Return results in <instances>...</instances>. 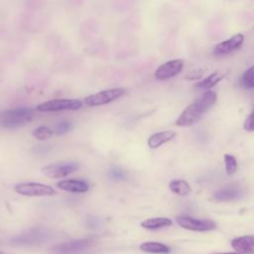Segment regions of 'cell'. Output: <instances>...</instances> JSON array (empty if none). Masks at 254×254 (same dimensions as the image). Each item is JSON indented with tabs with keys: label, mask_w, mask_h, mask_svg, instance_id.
Instances as JSON below:
<instances>
[{
	"label": "cell",
	"mask_w": 254,
	"mask_h": 254,
	"mask_svg": "<svg viewBox=\"0 0 254 254\" xmlns=\"http://www.w3.org/2000/svg\"><path fill=\"white\" fill-rule=\"evenodd\" d=\"M244 130L248 132H253L254 131V110L249 114V116L246 118L244 125H243Z\"/></svg>",
	"instance_id": "d4e9b609"
},
{
	"label": "cell",
	"mask_w": 254,
	"mask_h": 254,
	"mask_svg": "<svg viewBox=\"0 0 254 254\" xmlns=\"http://www.w3.org/2000/svg\"><path fill=\"white\" fill-rule=\"evenodd\" d=\"M243 191L238 186H228L219 190H217L213 197L218 201H231L239 198L242 195Z\"/></svg>",
	"instance_id": "4fadbf2b"
},
{
	"label": "cell",
	"mask_w": 254,
	"mask_h": 254,
	"mask_svg": "<svg viewBox=\"0 0 254 254\" xmlns=\"http://www.w3.org/2000/svg\"><path fill=\"white\" fill-rule=\"evenodd\" d=\"M177 223L188 230L192 231H209L216 227V223L210 219H198L190 216H178L176 217Z\"/></svg>",
	"instance_id": "8992f818"
},
{
	"label": "cell",
	"mask_w": 254,
	"mask_h": 254,
	"mask_svg": "<svg viewBox=\"0 0 254 254\" xmlns=\"http://www.w3.org/2000/svg\"><path fill=\"white\" fill-rule=\"evenodd\" d=\"M17 193L26 196H46L55 195L57 191L54 188L41 183H21L14 187Z\"/></svg>",
	"instance_id": "3957f363"
},
{
	"label": "cell",
	"mask_w": 254,
	"mask_h": 254,
	"mask_svg": "<svg viewBox=\"0 0 254 254\" xmlns=\"http://www.w3.org/2000/svg\"><path fill=\"white\" fill-rule=\"evenodd\" d=\"M169 189L172 192L180 195V196H187L190 193L191 189L188 182L184 180H173L169 184Z\"/></svg>",
	"instance_id": "e0dca14e"
},
{
	"label": "cell",
	"mask_w": 254,
	"mask_h": 254,
	"mask_svg": "<svg viewBox=\"0 0 254 254\" xmlns=\"http://www.w3.org/2000/svg\"><path fill=\"white\" fill-rule=\"evenodd\" d=\"M176 132L172 130H165L151 135L148 139V146L152 149H157L163 144L173 140L176 137Z\"/></svg>",
	"instance_id": "9a60e30c"
},
{
	"label": "cell",
	"mask_w": 254,
	"mask_h": 254,
	"mask_svg": "<svg viewBox=\"0 0 254 254\" xmlns=\"http://www.w3.org/2000/svg\"><path fill=\"white\" fill-rule=\"evenodd\" d=\"M57 186L59 189L68 191V192H86L89 189L87 183L80 180H64L59 183H57Z\"/></svg>",
	"instance_id": "5bb4252c"
},
{
	"label": "cell",
	"mask_w": 254,
	"mask_h": 254,
	"mask_svg": "<svg viewBox=\"0 0 254 254\" xmlns=\"http://www.w3.org/2000/svg\"><path fill=\"white\" fill-rule=\"evenodd\" d=\"M47 234L40 229H34L27 233L17 235L11 239L13 245H31L40 243L46 239Z\"/></svg>",
	"instance_id": "8fae6325"
},
{
	"label": "cell",
	"mask_w": 254,
	"mask_h": 254,
	"mask_svg": "<svg viewBox=\"0 0 254 254\" xmlns=\"http://www.w3.org/2000/svg\"><path fill=\"white\" fill-rule=\"evenodd\" d=\"M82 106V103L78 99H52L43 102L37 106V110L40 112H56L62 110H77Z\"/></svg>",
	"instance_id": "277c9868"
},
{
	"label": "cell",
	"mask_w": 254,
	"mask_h": 254,
	"mask_svg": "<svg viewBox=\"0 0 254 254\" xmlns=\"http://www.w3.org/2000/svg\"><path fill=\"white\" fill-rule=\"evenodd\" d=\"M72 128V124L68 121H62L60 123H58L55 127V133L57 135H64L65 133H67L68 131H70Z\"/></svg>",
	"instance_id": "603a6c76"
},
{
	"label": "cell",
	"mask_w": 254,
	"mask_h": 254,
	"mask_svg": "<svg viewBox=\"0 0 254 254\" xmlns=\"http://www.w3.org/2000/svg\"><path fill=\"white\" fill-rule=\"evenodd\" d=\"M78 169L77 163L67 162V163H55L50 164L42 168V172L47 177L52 179H61L68 176Z\"/></svg>",
	"instance_id": "52a82bcc"
},
{
	"label": "cell",
	"mask_w": 254,
	"mask_h": 254,
	"mask_svg": "<svg viewBox=\"0 0 254 254\" xmlns=\"http://www.w3.org/2000/svg\"><path fill=\"white\" fill-rule=\"evenodd\" d=\"M54 131L46 126H40L34 130L33 135L38 140H47L53 135Z\"/></svg>",
	"instance_id": "7402d4cb"
},
{
	"label": "cell",
	"mask_w": 254,
	"mask_h": 254,
	"mask_svg": "<svg viewBox=\"0 0 254 254\" xmlns=\"http://www.w3.org/2000/svg\"><path fill=\"white\" fill-rule=\"evenodd\" d=\"M125 93L123 88H111L99 91L97 93L88 95L84 98V103L87 106H99L107 104L119 97H121Z\"/></svg>",
	"instance_id": "5b68a950"
},
{
	"label": "cell",
	"mask_w": 254,
	"mask_h": 254,
	"mask_svg": "<svg viewBox=\"0 0 254 254\" xmlns=\"http://www.w3.org/2000/svg\"><path fill=\"white\" fill-rule=\"evenodd\" d=\"M33 117V109L28 107H19L0 113V124L6 128H18Z\"/></svg>",
	"instance_id": "7a4b0ae2"
},
{
	"label": "cell",
	"mask_w": 254,
	"mask_h": 254,
	"mask_svg": "<svg viewBox=\"0 0 254 254\" xmlns=\"http://www.w3.org/2000/svg\"><path fill=\"white\" fill-rule=\"evenodd\" d=\"M140 250L152 254H169L171 252L170 247L163 243L155 241H148L142 243L140 245Z\"/></svg>",
	"instance_id": "2e32d148"
},
{
	"label": "cell",
	"mask_w": 254,
	"mask_h": 254,
	"mask_svg": "<svg viewBox=\"0 0 254 254\" xmlns=\"http://www.w3.org/2000/svg\"><path fill=\"white\" fill-rule=\"evenodd\" d=\"M241 85L246 89L254 88V65L249 67L241 76Z\"/></svg>",
	"instance_id": "ffe728a7"
},
{
	"label": "cell",
	"mask_w": 254,
	"mask_h": 254,
	"mask_svg": "<svg viewBox=\"0 0 254 254\" xmlns=\"http://www.w3.org/2000/svg\"><path fill=\"white\" fill-rule=\"evenodd\" d=\"M212 254H242V253H239V252H229V253H212Z\"/></svg>",
	"instance_id": "4316f807"
},
{
	"label": "cell",
	"mask_w": 254,
	"mask_h": 254,
	"mask_svg": "<svg viewBox=\"0 0 254 254\" xmlns=\"http://www.w3.org/2000/svg\"><path fill=\"white\" fill-rule=\"evenodd\" d=\"M223 73H221L220 71H214L213 73L209 74L208 76H206L205 78L201 79L200 81H198L195 86L199 89H210L211 87H213L214 85H216L222 78H223Z\"/></svg>",
	"instance_id": "d6986e66"
},
{
	"label": "cell",
	"mask_w": 254,
	"mask_h": 254,
	"mask_svg": "<svg viewBox=\"0 0 254 254\" xmlns=\"http://www.w3.org/2000/svg\"><path fill=\"white\" fill-rule=\"evenodd\" d=\"M184 67V61L181 59L171 60L161 64L155 71V77L158 80H166L172 77H175Z\"/></svg>",
	"instance_id": "9c48e42d"
},
{
	"label": "cell",
	"mask_w": 254,
	"mask_h": 254,
	"mask_svg": "<svg viewBox=\"0 0 254 254\" xmlns=\"http://www.w3.org/2000/svg\"><path fill=\"white\" fill-rule=\"evenodd\" d=\"M217 95L212 90L204 91L198 98L190 103L182 112L176 120V125L180 127H189L198 122L204 113H206L216 102Z\"/></svg>",
	"instance_id": "6da1fadb"
},
{
	"label": "cell",
	"mask_w": 254,
	"mask_h": 254,
	"mask_svg": "<svg viewBox=\"0 0 254 254\" xmlns=\"http://www.w3.org/2000/svg\"><path fill=\"white\" fill-rule=\"evenodd\" d=\"M0 254H2V253H0Z\"/></svg>",
	"instance_id": "83f0119b"
},
{
	"label": "cell",
	"mask_w": 254,
	"mask_h": 254,
	"mask_svg": "<svg viewBox=\"0 0 254 254\" xmlns=\"http://www.w3.org/2000/svg\"><path fill=\"white\" fill-rule=\"evenodd\" d=\"M243 42H244V36L242 34H236L231 38L218 43L213 49V55L216 57L229 55L237 51L238 49H240Z\"/></svg>",
	"instance_id": "30bf717a"
},
{
	"label": "cell",
	"mask_w": 254,
	"mask_h": 254,
	"mask_svg": "<svg viewBox=\"0 0 254 254\" xmlns=\"http://www.w3.org/2000/svg\"><path fill=\"white\" fill-rule=\"evenodd\" d=\"M173 221L168 217H152L141 222V226L147 229H159L171 226Z\"/></svg>",
	"instance_id": "ac0fdd59"
},
{
	"label": "cell",
	"mask_w": 254,
	"mask_h": 254,
	"mask_svg": "<svg viewBox=\"0 0 254 254\" xmlns=\"http://www.w3.org/2000/svg\"><path fill=\"white\" fill-rule=\"evenodd\" d=\"M224 163H225V171L228 176H232L237 171V162L236 159L229 154L224 155Z\"/></svg>",
	"instance_id": "44dd1931"
},
{
	"label": "cell",
	"mask_w": 254,
	"mask_h": 254,
	"mask_svg": "<svg viewBox=\"0 0 254 254\" xmlns=\"http://www.w3.org/2000/svg\"><path fill=\"white\" fill-rule=\"evenodd\" d=\"M92 241L89 239H76L54 245L51 250L54 254H74L89 248Z\"/></svg>",
	"instance_id": "ba28073f"
},
{
	"label": "cell",
	"mask_w": 254,
	"mask_h": 254,
	"mask_svg": "<svg viewBox=\"0 0 254 254\" xmlns=\"http://www.w3.org/2000/svg\"><path fill=\"white\" fill-rule=\"evenodd\" d=\"M109 177L115 181H123L126 179V173L118 168H113L109 171Z\"/></svg>",
	"instance_id": "cb8c5ba5"
},
{
	"label": "cell",
	"mask_w": 254,
	"mask_h": 254,
	"mask_svg": "<svg viewBox=\"0 0 254 254\" xmlns=\"http://www.w3.org/2000/svg\"><path fill=\"white\" fill-rule=\"evenodd\" d=\"M203 71L202 70H194V71H191L190 73H189L187 75V78L188 79H198L201 77Z\"/></svg>",
	"instance_id": "484cf974"
},
{
	"label": "cell",
	"mask_w": 254,
	"mask_h": 254,
	"mask_svg": "<svg viewBox=\"0 0 254 254\" xmlns=\"http://www.w3.org/2000/svg\"><path fill=\"white\" fill-rule=\"evenodd\" d=\"M234 250L242 254H254V235H245L231 241Z\"/></svg>",
	"instance_id": "7c38bea8"
}]
</instances>
